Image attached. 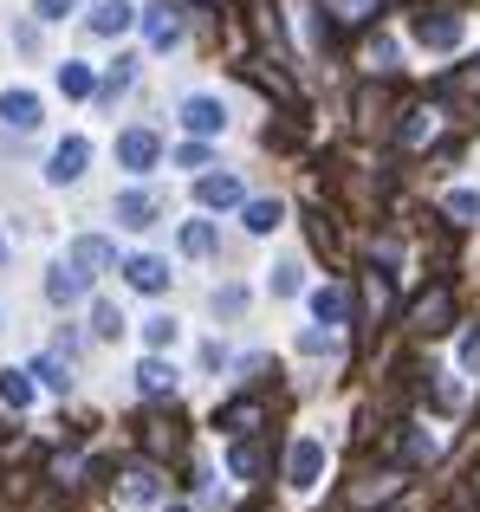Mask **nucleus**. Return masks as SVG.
Returning a JSON list of instances; mask_svg holds the SVG:
<instances>
[{
  "instance_id": "nucleus-1",
  "label": "nucleus",
  "mask_w": 480,
  "mask_h": 512,
  "mask_svg": "<svg viewBox=\"0 0 480 512\" xmlns=\"http://www.w3.org/2000/svg\"><path fill=\"white\" fill-rule=\"evenodd\" d=\"M461 33H468V20H461L455 7H429V13H416V39L429 52H455L461 46Z\"/></svg>"
},
{
  "instance_id": "nucleus-2",
  "label": "nucleus",
  "mask_w": 480,
  "mask_h": 512,
  "mask_svg": "<svg viewBox=\"0 0 480 512\" xmlns=\"http://www.w3.org/2000/svg\"><path fill=\"white\" fill-rule=\"evenodd\" d=\"M318 474H325V441H318V435H299V441H292V448H286V487H318Z\"/></svg>"
},
{
  "instance_id": "nucleus-3",
  "label": "nucleus",
  "mask_w": 480,
  "mask_h": 512,
  "mask_svg": "<svg viewBox=\"0 0 480 512\" xmlns=\"http://www.w3.org/2000/svg\"><path fill=\"white\" fill-rule=\"evenodd\" d=\"M156 156H163V137H156V130H124V137H117V163H124L130 175H150L156 169Z\"/></svg>"
},
{
  "instance_id": "nucleus-4",
  "label": "nucleus",
  "mask_w": 480,
  "mask_h": 512,
  "mask_svg": "<svg viewBox=\"0 0 480 512\" xmlns=\"http://www.w3.org/2000/svg\"><path fill=\"white\" fill-rule=\"evenodd\" d=\"M182 130H189V137H221V130H228V111H221V98H208V91L182 98Z\"/></svg>"
},
{
  "instance_id": "nucleus-5",
  "label": "nucleus",
  "mask_w": 480,
  "mask_h": 512,
  "mask_svg": "<svg viewBox=\"0 0 480 512\" xmlns=\"http://www.w3.org/2000/svg\"><path fill=\"white\" fill-rule=\"evenodd\" d=\"M182 26H189V20H182V7H176V0H156V7H143V39H150L156 52H169V46H176V39H182Z\"/></svg>"
},
{
  "instance_id": "nucleus-6",
  "label": "nucleus",
  "mask_w": 480,
  "mask_h": 512,
  "mask_svg": "<svg viewBox=\"0 0 480 512\" xmlns=\"http://www.w3.org/2000/svg\"><path fill=\"white\" fill-rule=\"evenodd\" d=\"M91 169V137H65L59 150H52V163H46V182H78V175Z\"/></svg>"
},
{
  "instance_id": "nucleus-7",
  "label": "nucleus",
  "mask_w": 480,
  "mask_h": 512,
  "mask_svg": "<svg viewBox=\"0 0 480 512\" xmlns=\"http://www.w3.org/2000/svg\"><path fill=\"white\" fill-rule=\"evenodd\" d=\"M117 500H124L130 512H143V506H163V474H156V467H130V474L117 480Z\"/></svg>"
},
{
  "instance_id": "nucleus-8",
  "label": "nucleus",
  "mask_w": 480,
  "mask_h": 512,
  "mask_svg": "<svg viewBox=\"0 0 480 512\" xmlns=\"http://www.w3.org/2000/svg\"><path fill=\"white\" fill-rule=\"evenodd\" d=\"M124 286L130 292H150V299H156V292H169V260H156V253H130V260H124Z\"/></svg>"
},
{
  "instance_id": "nucleus-9",
  "label": "nucleus",
  "mask_w": 480,
  "mask_h": 512,
  "mask_svg": "<svg viewBox=\"0 0 480 512\" xmlns=\"http://www.w3.org/2000/svg\"><path fill=\"white\" fill-rule=\"evenodd\" d=\"M111 260H117V247H111L104 234H78V240H72V260H65V266H72V273H85V279H98Z\"/></svg>"
},
{
  "instance_id": "nucleus-10",
  "label": "nucleus",
  "mask_w": 480,
  "mask_h": 512,
  "mask_svg": "<svg viewBox=\"0 0 480 512\" xmlns=\"http://www.w3.org/2000/svg\"><path fill=\"white\" fill-rule=\"evenodd\" d=\"M39 117H46V111H39V98L26 85L0 91V124H7V130H39Z\"/></svg>"
},
{
  "instance_id": "nucleus-11",
  "label": "nucleus",
  "mask_w": 480,
  "mask_h": 512,
  "mask_svg": "<svg viewBox=\"0 0 480 512\" xmlns=\"http://www.w3.org/2000/svg\"><path fill=\"white\" fill-rule=\"evenodd\" d=\"M156 214H163V201H156L150 188H124V195H117V227H150Z\"/></svg>"
},
{
  "instance_id": "nucleus-12",
  "label": "nucleus",
  "mask_w": 480,
  "mask_h": 512,
  "mask_svg": "<svg viewBox=\"0 0 480 512\" xmlns=\"http://www.w3.org/2000/svg\"><path fill=\"white\" fill-rule=\"evenodd\" d=\"M130 26H137V7H130V0H98V7H91V33L98 39H117V33H130Z\"/></svg>"
},
{
  "instance_id": "nucleus-13",
  "label": "nucleus",
  "mask_w": 480,
  "mask_h": 512,
  "mask_svg": "<svg viewBox=\"0 0 480 512\" xmlns=\"http://www.w3.org/2000/svg\"><path fill=\"white\" fill-rule=\"evenodd\" d=\"M195 201H202V208H240L247 188H240V175H202V182H195Z\"/></svg>"
},
{
  "instance_id": "nucleus-14",
  "label": "nucleus",
  "mask_w": 480,
  "mask_h": 512,
  "mask_svg": "<svg viewBox=\"0 0 480 512\" xmlns=\"http://www.w3.org/2000/svg\"><path fill=\"white\" fill-rule=\"evenodd\" d=\"M312 318H318V325H344V318H351V292H344V286H318L312 292Z\"/></svg>"
},
{
  "instance_id": "nucleus-15",
  "label": "nucleus",
  "mask_w": 480,
  "mask_h": 512,
  "mask_svg": "<svg viewBox=\"0 0 480 512\" xmlns=\"http://www.w3.org/2000/svg\"><path fill=\"white\" fill-rule=\"evenodd\" d=\"M137 389H143V396H176V363L143 357V363H137Z\"/></svg>"
},
{
  "instance_id": "nucleus-16",
  "label": "nucleus",
  "mask_w": 480,
  "mask_h": 512,
  "mask_svg": "<svg viewBox=\"0 0 480 512\" xmlns=\"http://www.w3.org/2000/svg\"><path fill=\"white\" fill-rule=\"evenodd\" d=\"M85 286H91V279L72 273V266H52V273H46V299L52 305H78V299H85Z\"/></svg>"
},
{
  "instance_id": "nucleus-17",
  "label": "nucleus",
  "mask_w": 480,
  "mask_h": 512,
  "mask_svg": "<svg viewBox=\"0 0 480 512\" xmlns=\"http://www.w3.org/2000/svg\"><path fill=\"white\" fill-rule=\"evenodd\" d=\"M448 312H455V299H448V292L435 286L429 299L416 305V331H429V338H442V331H448Z\"/></svg>"
},
{
  "instance_id": "nucleus-18",
  "label": "nucleus",
  "mask_w": 480,
  "mask_h": 512,
  "mask_svg": "<svg viewBox=\"0 0 480 512\" xmlns=\"http://www.w3.org/2000/svg\"><path fill=\"white\" fill-rule=\"evenodd\" d=\"M59 91L65 98H91V91H98V72H91L85 59H65L59 65Z\"/></svg>"
},
{
  "instance_id": "nucleus-19",
  "label": "nucleus",
  "mask_w": 480,
  "mask_h": 512,
  "mask_svg": "<svg viewBox=\"0 0 480 512\" xmlns=\"http://www.w3.org/2000/svg\"><path fill=\"white\" fill-rule=\"evenodd\" d=\"M0 402L7 409H33V370H0Z\"/></svg>"
},
{
  "instance_id": "nucleus-20",
  "label": "nucleus",
  "mask_w": 480,
  "mask_h": 512,
  "mask_svg": "<svg viewBox=\"0 0 480 512\" xmlns=\"http://www.w3.org/2000/svg\"><path fill=\"white\" fill-rule=\"evenodd\" d=\"M182 253H189V260H208V253H215V221H182Z\"/></svg>"
},
{
  "instance_id": "nucleus-21",
  "label": "nucleus",
  "mask_w": 480,
  "mask_h": 512,
  "mask_svg": "<svg viewBox=\"0 0 480 512\" xmlns=\"http://www.w3.org/2000/svg\"><path fill=\"white\" fill-rule=\"evenodd\" d=\"M286 221V208H279V201H247V234H273V227Z\"/></svg>"
},
{
  "instance_id": "nucleus-22",
  "label": "nucleus",
  "mask_w": 480,
  "mask_h": 512,
  "mask_svg": "<svg viewBox=\"0 0 480 512\" xmlns=\"http://www.w3.org/2000/svg\"><path fill=\"white\" fill-rule=\"evenodd\" d=\"M33 376H39V383H46V389H59V396H65V389H72V363H65L59 350H52V357H39V363H33Z\"/></svg>"
},
{
  "instance_id": "nucleus-23",
  "label": "nucleus",
  "mask_w": 480,
  "mask_h": 512,
  "mask_svg": "<svg viewBox=\"0 0 480 512\" xmlns=\"http://www.w3.org/2000/svg\"><path fill=\"white\" fill-rule=\"evenodd\" d=\"M228 474L234 480H253V474H260V448H253V441H234V448H228Z\"/></svg>"
},
{
  "instance_id": "nucleus-24",
  "label": "nucleus",
  "mask_w": 480,
  "mask_h": 512,
  "mask_svg": "<svg viewBox=\"0 0 480 512\" xmlns=\"http://www.w3.org/2000/svg\"><path fill=\"white\" fill-rule=\"evenodd\" d=\"M442 208L455 214V221H480V195H474V188H448V195H442Z\"/></svg>"
},
{
  "instance_id": "nucleus-25",
  "label": "nucleus",
  "mask_w": 480,
  "mask_h": 512,
  "mask_svg": "<svg viewBox=\"0 0 480 512\" xmlns=\"http://www.w3.org/2000/svg\"><path fill=\"white\" fill-rule=\"evenodd\" d=\"M130 78H137V65H130V59H117L111 72L98 78V98H117V91H130Z\"/></svg>"
},
{
  "instance_id": "nucleus-26",
  "label": "nucleus",
  "mask_w": 480,
  "mask_h": 512,
  "mask_svg": "<svg viewBox=\"0 0 480 512\" xmlns=\"http://www.w3.org/2000/svg\"><path fill=\"white\" fill-rule=\"evenodd\" d=\"M91 331H98V338H117V331H124V312H117V305H91Z\"/></svg>"
},
{
  "instance_id": "nucleus-27",
  "label": "nucleus",
  "mask_w": 480,
  "mask_h": 512,
  "mask_svg": "<svg viewBox=\"0 0 480 512\" xmlns=\"http://www.w3.org/2000/svg\"><path fill=\"white\" fill-rule=\"evenodd\" d=\"M143 344H150V350H169V344H176V318H150V325H143Z\"/></svg>"
},
{
  "instance_id": "nucleus-28",
  "label": "nucleus",
  "mask_w": 480,
  "mask_h": 512,
  "mask_svg": "<svg viewBox=\"0 0 480 512\" xmlns=\"http://www.w3.org/2000/svg\"><path fill=\"white\" fill-rule=\"evenodd\" d=\"M435 137V111H409V124H403V143H429Z\"/></svg>"
},
{
  "instance_id": "nucleus-29",
  "label": "nucleus",
  "mask_w": 480,
  "mask_h": 512,
  "mask_svg": "<svg viewBox=\"0 0 480 512\" xmlns=\"http://www.w3.org/2000/svg\"><path fill=\"white\" fill-rule=\"evenodd\" d=\"M325 7L338 13V20H351V26H357V20H370V13H377V0H325Z\"/></svg>"
},
{
  "instance_id": "nucleus-30",
  "label": "nucleus",
  "mask_w": 480,
  "mask_h": 512,
  "mask_svg": "<svg viewBox=\"0 0 480 512\" xmlns=\"http://www.w3.org/2000/svg\"><path fill=\"white\" fill-rule=\"evenodd\" d=\"M299 286H305V279H299V266H292V260H286V266H273V299H292Z\"/></svg>"
},
{
  "instance_id": "nucleus-31",
  "label": "nucleus",
  "mask_w": 480,
  "mask_h": 512,
  "mask_svg": "<svg viewBox=\"0 0 480 512\" xmlns=\"http://www.w3.org/2000/svg\"><path fill=\"white\" fill-rule=\"evenodd\" d=\"M176 163H182V169H208L215 156H208V143H202V137H195V143H182V150H176Z\"/></svg>"
},
{
  "instance_id": "nucleus-32",
  "label": "nucleus",
  "mask_w": 480,
  "mask_h": 512,
  "mask_svg": "<svg viewBox=\"0 0 480 512\" xmlns=\"http://www.w3.org/2000/svg\"><path fill=\"white\" fill-rule=\"evenodd\" d=\"M33 13H39V20H72L78 0H33Z\"/></svg>"
},
{
  "instance_id": "nucleus-33",
  "label": "nucleus",
  "mask_w": 480,
  "mask_h": 512,
  "mask_svg": "<svg viewBox=\"0 0 480 512\" xmlns=\"http://www.w3.org/2000/svg\"><path fill=\"white\" fill-rule=\"evenodd\" d=\"M240 305H247V292H240V286H228V292H215V312H228V318H234Z\"/></svg>"
},
{
  "instance_id": "nucleus-34",
  "label": "nucleus",
  "mask_w": 480,
  "mask_h": 512,
  "mask_svg": "<svg viewBox=\"0 0 480 512\" xmlns=\"http://www.w3.org/2000/svg\"><path fill=\"white\" fill-rule=\"evenodd\" d=\"M370 65H377V72H390V65H396V46H390V39H377V46H370Z\"/></svg>"
},
{
  "instance_id": "nucleus-35",
  "label": "nucleus",
  "mask_w": 480,
  "mask_h": 512,
  "mask_svg": "<svg viewBox=\"0 0 480 512\" xmlns=\"http://www.w3.org/2000/svg\"><path fill=\"white\" fill-rule=\"evenodd\" d=\"M461 363H468V370H480V331H468V338H461Z\"/></svg>"
},
{
  "instance_id": "nucleus-36",
  "label": "nucleus",
  "mask_w": 480,
  "mask_h": 512,
  "mask_svg": "<svg viewBox=\"0 0 480 512\" xmlns=\"http://www.w3.org/2000/svg\"><path fill=\"white\" fill-rule=\"evenodd\" d=\"M169 512H195V506H169Z\"/></svg>"
},
{
  "instance_id": "nucleus-37",
  "label": "nucleus",
  "mask_w": 480,
  "mask_h": 512,
  "mask_svg": "<svg viewBox=\"0 0 480 512\" xmlns=\"http://www.w3.org/2000/svg\"><path fill=\"white\" fill-rule=\"evenodd\" d=\"M0 260H7V240H0Z\"/></svg>"
}]
</instances>
